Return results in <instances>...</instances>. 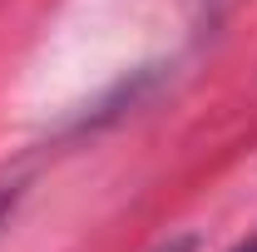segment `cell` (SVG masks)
Segmentation results:
<instances>
[{
	"label": "cell",
	"instance_id": "cell-1",
	"mask_svg": "<svg viewBox=\"0 0 257 252\" xmlns=\"http://www.w3.org/2000/svg\"><path fill=\"white\" fill-rule=\"evenodd\" d=\"M188 247H193V242H168L163 252H188Z\"/></svg>",
	"mask_w": 257,
	"mask_h": 252
},
{
	"label": "cell",
	"instance_id": "cell-2",
	"mask_svg": "<svg viewBox=\"0 0 257 252\" xmlns=\"http://www.w3.org/2000/svg\"><path fill=\"white\" fill-rule=\"evenodd\" d=\"M5 208H10V193L0 188V218H5Z\"/></svg>",
	"mask_w": 257,
	"mask_h": 252
},
{
	"label": "cell",
	"instance_id": "cell-3",
	"mask_svg": "<svg viewBox=\"0 0 257 252\" xmlns=\"http://www.w3.org/2000/svg\"><path fill=\"white\" fill-rule=\"evenodd\" d=\"M242 252H257V237H252V242H247V247H242Z\"/></svg>",
	"mask_w": 257,
	"mask_h": 252
}]
</instances>
